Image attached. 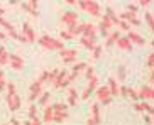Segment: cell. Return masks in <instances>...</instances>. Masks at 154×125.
<instances>
[{"mask_svg": "<svg viewBox=\"0 0 154 125\" xmlns=\"http://www.w3.org/2000/svg\"><path fill=\"white\" fill-rule=\"evenodd\" d=\"M78 5H80V9L88 12L90 15L93 17H102L100 14H102V7H100L98 2L95 0H78Z\"/></svg>", "mask_w": 154, "mask_h": 125, "instance_id": "6da1fadb", "label": "cell"}, {"mask_svg": "<svg viewBox=\"0 0 154 125\" xmlns=\"http://www.w3.org/2000/svg\"><path fill=\"white\" fill-rule=\"evenodd\" d=\"M39 44H41L42 47H48V49H58V51L64 49L63 41H58V39H54V37L48 36V34H44V36L39 37Z\"/></svg>", "mask_w": 154, "mask_h": 125, "instance_id": "7a4b0ae2", "label": "cell"}, {"mask_svg": "<svg viewBox=\"0 0 154 125\" xmlns=\"http://www.w3.org/2000/svg\"><path fill=\"white\" fill-rule=\"evenodd\" d=\"M53 110H54V117H53L54 123H61V122H64L68 118V105L66 103H61V102L54 103Z\"/></svg>", "mask_w": 154, "mask_h": 125, "instance_id": "3957f363", "label": "cell"}, {"mask_svg": "<svg viewBox=\"0 0 154 125\" xmlns=\"http://www.w3.org/2000/svg\"><path fill=\"white\" fill-rule=\"evenodd\" d=\"M97 100H98V103H102V105H110V103H112L113 96L110 95L109 86H98V88H97Z\"/></svg>", "mask_w": 154, "mask_h": 125, "instance_id": "277c9868", "label": "cell"}, {"mask_svg": "<svg viewBox=\"0 0 154 125\" xmlns=\"http://www.w3.org/2000/svg\"><path fill=\"white\" fill-rule=\"evenodd\" d=\"M68 69H61V71L58 73V76L54 78V81H53V86H54L56 90L59 88H66V86H69V81H68Z\"/></svg>", "mask_w": 154, "mask_h": 125, "instance_id": "5b68a950", "label": "cell"}, {"mask_svg": "<svg viewBox=\"0 0 154 125\" xmlns=\"http://www.w3.org/2000/svg\"><path fill=\"white\" fill-rule=\"evenodd\" d=\"M5 102H7V107H9L10 112H17L19 108H20V96H19V93L15 91V93H7V96H5Z\"/></svg>", "mask_w": 154, "mask_h": 125, "instance_id": "8992f818", "label": "cell"}, {"mask_svg": "<svg viewBox=\"0 0 154 125\" xmlns=\"http://www.w3.org/2000/svg\"><path fill=\"white\" fill-rule=\"evenodd\" d=\"M42 95V83L39 80L32 81L31 86H29V102H34V100H39V96Z\"/></svg>", "mask_w": 154, "mask_h": 125, "instance_id": "52a82bcc", "label": "cell"}, {"mask_svg": "<svg viewBox=\"0 0 154 125\" xmlns=\"http://www.w3.org/2000/svg\"><path fill=\"white\" fill-rule=\"evenodd\" d=\"M98 88V76H93L91 80H88V85H86V88L83 90V93H82V98L83 100H88L90 98V95L93 93V90Z\"/></svg>", "mask_w": 154, "mask_h": 125, "instance_id": "ba28073f", "label": "cell"}, {"mask_svg": "<svg viewBox=\"0 0 154 125\" xmlns=\"http://www.w3.org/2000/svg\"><path fill=\"white\" fill-rule=\"evenodd\" d=\"M0 26L4 27L5 31H7V34H9V37H12V39H19V32L17 29L14 27V24L9 22L5 17H0Z\"/></svg>", "mask_w": 154, "mask_h": 125, "instance_id": "9c48e42d", "label": "cell"}, {"mask_svg": "<svg viewBox=\"0 0 154 125\" xmlns=\"http://www.w3.org/2000/svg\"><path fill=\"white\" fill-rule=\"evenodd\" d=\"M9 64L14 71H22L24 69V59L17 54H9Z\"/></svg>", "mask_w": 154, "mask_h": 125, "instance_id": "30bf717a", "label": "cell"}, {"mask_svg": "<svg viewBox=\"0 0 154 125\" xmlns=\"http://www.w3.org/2000/svg\"><path fill=\"white\" fill-rule=\"evenodd\" d=\"M61 22L66 24L68 27L76 26V22H78V14L75 12V10H68V12H64V15L61 17Z\"/></svg>", "mask_w": 154, "mask_h": 125, "instance_id": "8fae6325", "label": "cell"}, {"mask_svg": "<svg viewBox=\"0 0 154 125\" xmlns=\"http://www.w3.org/2000/svg\"><path fill=\"white\" fill-rule=\"evenodd\" d=\"M137 93H139V100H142V102L144 100H154V88L149 85H144Z\"/></svg>", "mask_w": 154, "mask_h": 125, "instance_id": "7c38bea8", "label": "cell"}, {"mask_svg": "<svg viewBox=\"0 0 154 125\" xmlns=\"http://www.w3.org/2000/svg\"><path fill=\"white\" fill-rule=\"evenodd\" d=\"M20 34L27 39V42H34V41H36V32H34V29L31 27L29 22L22 24V32H20Z\"/></svg>", "mask_w": 154, "mask_h": 125, "instance_id": "4fadbf2b", "label": "cell"}, {"mask_svg": "<svg viewBox=\"0 0 154 125\" xmlns=\"http://www.w3.org/2000/svg\"><path fill=\"white\" fill-rule=\"evenodd\" d=\"M119 20H125V22H129L131 26H140V20L137 19L136 14H132V12H122L119 15Z\"/></svg>", "mask_w": 154, "mask_h": 125, "instance_id": "5bb4252c", "label": "cell"}, {"mask_svg": "<svg viewBox=\"0 0 154 125\" xmlns=\"http://www.w3.org/2000/svg\"><path fill=\"white\" fill-rule=\"evenodd\" d=\"M83 69H86V62H75V64H73L71 73L68 75V81H69V83H71L75 78H78V75H80Z\"/></svg>", "mask_w": 154, "mask_h": 125, "instance_id": "9a60e30c", "label": "cell"}, {"mask_svg": "<svg viewBox=\"0 0 154 125\" xmlns=\"http://www.w3.org/2000/svg\"><path fill=\"white\" fill-rule=\"evenodd\" d=\"M58 73H59V69H56V68L51 69V71H42L41 76H39V81H41V83H46V81H48V83H53L54 78L58 76Z\"/></svg>", "mask_w": 154, "mask_h": 125, "instance_id": "2e32d148", "label": "cell"}, {"mask_svg": "<svg viewBox=\"0 0 154 125\" xmlns=\"http://www.w3.org/2000/svg\"><path fill=\"white\" fill-rule=\"evenodd\" d=\"M20 7H22L24 10H27L31 15H34V17H39V12H37V2H36V0H29V2H24Z\"/></svg>", "mask_w": 154, "mask_h": 125, "instance_id": "e0dca14e", "label": "cell"}, {"mask_svg": "<svg viewBox=\"0 0 154 125\" xmlns=\"http://www.w3.org/2000/svg\"><path fill=\"white\" fill-rule=\"evenodd\" d=\"M97 36V26L95 24H85V31H83L82 37H86V39H95Z\"/></svg>", "mask_w": 154, "mask_h": 125, "instance_id": "ac0fdd59", "label": "cell"}, {"mask_svg": "<svg viewBox=\"0 0 154 125\" xmlns=\"http://www.w3.org/2000/svg\"><path fill=\"white\" fill-rule=\"evenodd\" d=\"M127 39L131 41V42H136V44H139V46H144V44H146L144 37L140 36V34H137L136 31H129V34H127Z\"/></svg>", "mask_w": 154, "mask_h": 125, "instance_id": "d6986e66", "label": "cell"}, {"mask_svg": "<svg viewBox=\"0 0 154 125\" xmlns=\"http://www.w3.org/2000/svg\"><path fill=\"white\" fill-rule=\"evenodd\" d=\"M107 86H109L112 96H120V86H119V83L115 81V78H109V85Z\"/></svg>", "mask_w": 154, "mask_h": 125, "instance_id": "ffe728a7", "label": "cell"}, {"mask_svg": "<svg viewBox=\"0 0 154 125\" xmlns=\"http://www.w3.org/2000/svg\"><path fill=\"white\" fill-rule=\"evenodd\" d=\"M91 120L95 122L97 125H100V122H102V117H100V105H98V102H95L93 105H91Z\"/></svg>", "mask_w": 154, "mask_h": 125, "instance_id": "44dd1931", "label": "cell"}, {"mask_svg": "<svg viewBox=\"0 0 154 125\" xmlns=\"http://www.w3.org/2000/svg\"><path fill=\"white\" fill-rule=\"evenodd\" d=\"M119 39H120V31L110 32L109 36H107V39H105V47H110V46H113Z\"/></svg>", "mask_w": 154, "mask_h": 125, "instance_id": "7402d4cb", "label": "cell"}, {"mask_svg": "<svg viewBox=\"0 0 154 125\" xmlns=\"http://www.w3.org/2000/svg\"><path fill=\"white\" fill-rule=\"evenodd\" d=\"M68 32H71V36L73 37H76V36H82L83 31H85V24H76V26H71L66 29Z\"/></svg>", "mask_w": 154, "mask_h": 125, "instance_id": "603a6c76", "label": "cell"}, {"mask_svg": "<svg viewBox=\"0 0 154 125\" xmlns=\"http://www.w3.org/2000/svg\"><path fill=\"white\" fill-rule=\"evenodd\" d=\"M78 102V91L73 86H69L68 88V105H71V107H75Z\"/></svg>", "mask_w": 154, "mask_h": 125, "instance_id": "cb8c5ba5", "label": "cell"}, {"mask_svg": "<svg viewBox=\"0 0 154 125\" xmlns=\"http://www.w3.org/2000/svg\"><path fill=\"white\" fill-rule=\"evenodd\" d=\"M115 44H117V47H120V49H124V51H131L132 49V42L127 39V36L125 37H120Z\"/></svg>", "mask_w": 154, "mask_h": 125, "instance_id": "d4e9b609", "label": "cell"}, {"mask_svg": "<svg viewBox=\"0 0 154 125\" xmlns=\"http://www.w3.org/2000/svg\"><path fill=\"white\" fill-rule=\"evenodd\" d=\"M80 44H82L83 47H86L88 51H93L97 47V41L95 39H86V37H82V39H80Z\"/></svg>", "mask_w": 154, "mask_h": 125, "instance_id": "484cf974", "label": "cell"}, {"mask_svg": "<svg viewBox=\"0 0 154 125\" xmlns=\"http://www.w3.org/2000/svg\"><path fill=\"white\" fill-rule=\"evenodd\" d=\"M53 117H54V110H53V105H46L44 107V122L46 123H53Z\"/></svg>", "mask_w": 154, "mask_h": 125, "instance_id": "4316f807", "label": "cell"}, {"mask_svg": "<svg viewBox=\"0 0 154 125\" xmlns=\"http://www.w3.org/2000/svg\"><path fill=\"white\" fill-rule=\"evenodd\" d=\"M9 62V51L5 46H0V66H5Z\"/></svg>", "mask_w": 154, "mask_h": 125, "instance_id": "83f0119b", "label": "cell"}, {"mask_svg": "<svg viewBox=\"0 0 154 125\" xmlns=\"http://www.w3.org/2000/svg\"><path fill=\"white\" fill-rule=\"evenodd\" d=\"M98 27H100V29H107V31H109V29H112V27H113L112 19H110L107 14H105V15H102V22H100Z\"/></svg>", "mask_w": 154, "mask_h": 125, "instance_id": "f1b7e54d", "label": "cell"}, {"mask_svg": "<svg viewBox=\"0 0 154 125\" xmlns=\"http://www.w3.org/2000/svg\"><path fill=\"white\" fill-rule=\"evenodd\" d=\"M71 56H78V51L76 49H66L64 47L63 51H61V58H71Z\"/></svg>", "mask_w": 154, "mask_h": 125, "instance_id": "f546056e", "label": "cell"}, {"mask_svg": "<svg viewBox=\"0 0 154 125\" xmlns=\"http://www.w3.org/2000/svg\"><path fill=\"white\" fill-rule=\"evenodd\" d=\"M49 98H51V93H48V91H42V95L39 96V105H42V107H46L48 105V102H49Z\"/></svg>", "mask_w": 154, "mask_h": 125, "instance_id": "4dcf8cb0", "label": "cell"}, {"mask_svg": "<svg viewBox=\"0 0 154 125\" xmlns=\"http://www.w3.org/2000/svg\"><path fill=\"white\" fill-rule=\"evenodd\" d=\"M127 96H129L131 100H136V102L139 100V93H137L134 88H129V86H127Z\"/></svg>", "mask_w": 154, "mask_h": 125, "instance_id": "1f68e13d", "label": "cell"}, {"mask_svg": "<svg viewBox=\"0 0 154 125\" xmlns=\"http://www.w3.org/2000/svg\"><path fill=\"white\" fill-rule=\"evenodd\" d=\"M146 22L149 24V27H151V31L154 32V15L151 12H146Z\"/></svg>", "mask_w": 154, "mask_h": 125, "instance_id": "d6a6232c", "label": "cell"}, {"mask_svg": "<svg viewBox=\"0 0 154 125\" xmlns=\"http://www.w3.org/2000/svg\"><path fill=\"white\" fill-rule=\"evenodd\" d=\"M85 76H86V80H91V78L95 76V68H93V66H86Z\"/></svg>", "mask_w": 154, "mask_h": 125, "instance_id": "836d02e7", "label": "cell"}, {"mask_svg": "<svg viewBox=\"0 0 154 125\" xmlns=\"http://www.w3.org/2000/svg\"><path fill=\"white\" fill-rule=\"evenodd\" d=\"M32 118H37V107L36 105H31L29 107V120H32Z\"/></svg>", "mask_w": 154, "mask_h": 125, "instance_id": "e575fe53", "label": "cell"}, {"mask_svg": "<svg viewBox=\"0 0 154 125\" xmlns=\"http://www.w3.org/2000/svg\"><path fill=\"white\" fill-rule=\"evenodd\" d=\"M117 27H119V31H127V32L131 31V24H129V22H125V20H120Z\"/></svg>", "mask_w": 154, "mask_h": 125, "instance_id": "d590c367", "label": "cell"}, {"mask_svg": "<svg viewBox=\"0 0 154 125\" xmlns=\"http://www.w3.org/2000/svg\"><path fill=\"white\" fill-rule=\"evenodd\" d=\"M91 54H93V56H91L93 59H98V58H100V54H102V46L97 44V47H95L93 51H91Z\"/></svg>", "mask_w": 154, "mask_h": 125, "instance_id": "8d00e7d4", "label": "cell"}, {"mask_svg": "<svg viewBox=\"0 0 154 125\" xmlns=\"http://www.w3.org/2000/svg\"><path fill=\"white\" fill-rule=\"evenodd\" d=\"M117 71H119V80L124 81V80H125V66H119Z\"/></svg>", "mask_w": 154, "mask_h": 125, "instance_id": "74e56055", "label": "cell"}, {"mask_svg": "<svg viewBox=\"0 0 154 125\" xmlns=\"http://www.w3.org/2000/svg\"><path fill=\"white\" fill-rule=\"evenodd\" d=\"M61 39H64V41H71V39H73L71 32H68V31H61Z\"/></svg>", "mask_w": 154, "mask_h": 125, "instance_id": "f35d334b", "label": "cell"}, {"mask_svg": "<svg viewBox=\"0 0 154 125\" xmlns=\"http://www.w3.org/2000/svg\"><path fill=\"white\" fill-rule=\"evenodd\" d=\"M147 66H149L151 69H154V53H151L149 58H147Z\"/></svg>", "mask_w": 154, "mask_h": 125, "instance_id": "ab89813d", "label": "cell"}, {"mask_svg": "<svg viewBox=\"0 0 154 125\" xmlns=\"http://www.w3.org/2000/svg\"><path fill=\"white\" fill-rule=\"evenodd\" d=\"M63 61H64V64H75V62H76V56H71V58H64Z\"/></svg>", "mask_w": 154, "mask_h": 125, "instance_id": "60d3db41", "label": "cell"}, {"mask_svg": "<svg viewBox=\"0 0 154 125\" xmlns=\"http://www.w3.org/2000/svg\"><path fill=\"white\" fill-rule=\"evenodd\" d=\"M137 7H139V5H136V4H129V7H127V12L136 14V12H137Z\"/></svg>", "mask_w": 154, "mask_h": 125, "instance_id": "b9f144b4", "label": "cell"}, {"mask_svg": "<svg viewBox=\"0 0 154 125\" xmlns=\"http://www.w3.org/2000/svg\"><path fill=\"white\" fill-rule=\"evenodd\" d=\"M26 125H42V123H41V120H39V118H32V120L26 122Z\"/></svg>", "mask_w": 154, "mask_h": 125, "instance_id": "7bdbcfd3", "label": "cell"}, {"mask_svg": "<svg viewBox=\"0 0 154 125\" xmlns=\"http://www.w3.org/2000/svg\"><path fill=\"white\" fill-rule=\"evenodd\" d=\"M149 4H151V0H139L140 7H149Z\"/></svg>", "mask_w": 154, "mask_h": 125, "instance_id": "ee69618b", "label": "cell"}, {"mask_svg": "<svg viewBox=\"0 0 154 125\" xmlns=\"http://www.w3.org/2000/svg\"><path fill=\"white\" fill-rule=\"evenodd\" d=\"M120 96H125L127 98V86H122V88H120Z\"/></svg>", "mask_w": 154, "mask_h": 125, "instance_id": "f6af8a7d", "label": "cell"}, {"mask_svg": "<svg viewBox=\"0 0 154 125\" xmlns=\"http://www.w3.org/2000/svg\"><path fill=\"white\" fill-rule=\"evenodd\" d=\"M17 41H20V42H24V44H27V39H26L22 34H19V39H17Z\"/></svg>", "mask_w": 154, "mask_h": 125, "instance_id": "bcb514c9", "label": "cell"}, {"mask_svg": "<svg viewBox=\"0 0 154 125\" xmlns=\"http://www.w3.org/2000/svg\"><path fill=\"white\" fill-rule=\"evenodd\" d=\"M5 88H7V81L4 80V81H2V83H0V91H4Z\"/></svg>", "mask_w": 154, "mask_h": 125, "instance_id": "7dc6e473", "label": "cell"}, {"mask_svg": "<svg viewBox=\"0 0 154 125\" xmlns=\"http://www.w3.org/2000/svg\"><path fill=\"white\" fill-rule=\"evenodd\" d=\"M149 81L154 83V69H151V73H149Z\"/></svg>", "mask_w": 154, "mask_h": 125, "instance_id": "c3c4849f", "label": "cell"}, {"mask_svg": "<svg viewBox=\"0 0 154 125\" xmlns=\"http://www.w3.org/2000/svg\"><path fill=\"white\" fill-rule=\"evenodd\" d=\"M64 2H66L68 5H76V4H78L76 0H64Z\"/></svg>", "mask_w": 154, "mask_h": 125, "instance_id": "681fc988", "label": "cell"}, {"mask_svg": "<svg viewBox=\"0 0 154 125\" xmlns=\"http://www.w3.org/2000/svg\"><path fill=\"white\" fill-rule=\"evenodd\" d=\"M7 39V34H5V32H2L0 31V41H5Z\"/></svg>", "mask_w": 154, "mask_h": 125, "instance_id": "f907efd6", "label": "cell"}, {"mask_svg": "<svg viewBox=\"0 0 154 125\" xmlns=\"http://www.w3.org/2000/svg\"><path fill=\"white\" fill-rule=\"evenodd\" d=\"M86 125H97L95 122L91 120V117H88V120H86Z\"/></svg>", "mask_w": 154, "mask_h": 125, "instance_id": "816d5d0a", "label": "cell"}, {"mask_svg": "<svg viewBox=\"0 0 154 125\" xmlns=\"http://www.w3.org/2000/svg\"><path fill=\"white\" fill-rule=\"evenodd\" d=\"M10 123H12V125H20V122L15 120V118H12V120H10Z\"/></svg>", "mask_w": 154, "mask_h": 125, "instance_id": "f5cc1de1", "label": "cell"}, {"mask_svg": "<svg viewBox=\"0 0 154 125\" xmlns=\"http://www.w3.org/2000/svg\"><path fill=\"white\" fill-rule=\"evenodd\" d=\"M2 81H4V71L0 69V83H2Z\"/></svg>", "mask_w": 154, "mask_h": 125, "instance_id": "db71d44e", "label": "cell"}, {"mask_svg": "<svg viewBox=\"0 0 154 125\" xmlns=\"http://www.w3.org/2000/svg\"><path fill=\"white\" fill-rule=\"evenodd\" d=\"M4 14H5V10H4V9H0V17H2Z\"/></svg>", "mask_w": 154, "mask_h": 125, "instance_id": "11a10c76", "label": "cell"}, {"mask_svg": "<svg viewBox=\"0 0 154 125\" xmlns=\"http://www.w3.org/2000/svg\"><path fill=\"white\" fill-rule=\"evenodd\" d=\"M151 46H152V47H154V41H151Z\"/></svg>", "mask_w": 154, "mask_h": 125, "instance_id": "9f6ffc18", "label": "cell"}, {"mask_svg": "<svg viewBox=\"0 0 154 125\" xmlns=\"http://www.w3.org/2000/svg\"><path fill=\"white\" fill-rule=\"evenodd\" d=\"M4 125H9V123H4Z\"/></svg>", "mask_w": 154, "mask_h": 125, "instance_id": "6f0895ef", "label": "cell"}, {"mask_svg": "<svg viewBox=\"0 0 154 125\" xmlns=\"http://www.w3.org/2000/svg\"><path fill=\"white\" fill-rule=\"evenodd\" d=\"M152 117H154V115H152ZM152 125H154V123H152Z\"/></svg>", "mask_w": 154, "mask_h": 125, "instance_id": "680465c9", "label": "cell"}]
</instances>
